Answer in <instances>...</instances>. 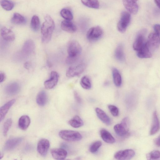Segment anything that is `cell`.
<instances>
[{
  "label": "cell",
  "instance_id": "obj_4",
  "mask_svg": "<svg viewBox=\"0 0 160 160\" xmlns=\"http://www.w3.org/2000/svg\"><path fill=\"white\" fill-rule=\"evenodd\" d=\"M81 52V47L77 41L72 40L68 44L67 47L68 57L77 59Z\"/></svg>",
  "mask_w": 160,
  "mask_h": 160
},
{
  "label": "cell",
  "instance_id": "obj_22",
  "mask_svg": "<svg viewBox=\"0 0 160 160\" xmlns=\"http://www.w3.org/2000/svg\"><path fill=\"white\" fill-rule=\"evenodd\" d=\"M100 135L102 139L106 142L112 144L115 142V139L112 135L106 129L102 128L100 131Z\"/></svg>",
  "mask_w": 160,
  "mask_h": 160
},
{
  "label": "cell",
  "instance_id": "obj_5",
  "mask_svg": "<svg viewBox=\"0 0 160 160\" xmlns=\"http://www.w3.org/2000/svg\"><path fill=\"white\" fill-rule=\"evenodd\" d=\"M131 19L130 13L126 11L122 12L121 15L120 20L117 23V27L118 31L122 33L124 32Z\"/></svg>",
  "mask_w": 160,
  "mask_h": 160
},
{
  "label": "cell",
  "instance_id": "obj_27",
  "mask_svg": "<svg viewBox=\"0 0 160 160\" xmlns=\"http://www.w3.org/2000/svg\"><path fill=\"white\" fill-rule=\"evenodd\" d=\"M112 73L114 83L117 87H120L122 84V78L119 71L115 68H113Z\"/></svg>",
  "mask_w": 160,
  "mask_h": 160
},
{
  "label": "cell",
  "instance_id": "obj_33",
  "mask_svg": "<svg viewBox=\"0 0 160 160\" xmlns=\"http://www.w3.org/2000/svg\"><path fill=\"white\" fill-rule=\"evenodd\" d=\"M81 86L85 89H89L91 87V83L89 78L86 76H83L80 81Z\"/></svg>",
  "mask_w": 160,
  "mask_h": 160
},
{
  "label": "cell",
  "instance_id": "obj_15",
  "mask_svg": "<svg viewBox=\"0 0 160 160\" xmlns=\"http://www.w3.org/2000/svg\"><path fill=\"white\" fill-rule=\"evenodd\" d=\"M20 90V85L17 82H13L7 84L5 87L6 93L9 96H13L18 94Z\"/></svg>",
  "mask_w": 160,
  "mask_h": 160
},
{
  "label": "cell",
  "instance_id": "obj_37",
  "mask_svg": "<svg viewBox=\"0 0 160 160\" xmlns=\"http://www.w3.org/2000/svg\"><path fill=\"white\" fill-rule=\"evenodd\" d=\"M12 123V120L11 118H8L4 122L2 128L3 134L4 136L7 135Z\"/></svg>",
  "mask_w": 160,
  "mask_h": 160
},
{
  "label": "cell",
  "instance_id": "obj_1",
  "mask_svg": "<svg viewBox=\"0 0 160 160\" xmlns=\"http://www.w3.org/2000/svg\"><path fill=\"white\" fill-rule=\"evenodd\" d=\"M55 27L53 19L50 16H46L41 28L42 40L43 43H47L50 40Z\"/></svg>",
  "mask_w": 160,
  "mask_h": 160
},
{
  "label": "cell",
  "instance_id": "obj_9",
  "mask_svg": "<svg viewBox=\"0 0 160 160\" xmlns=\"http://www.w3.org/2000/svg\"><path fill=\"white\" fill-rule=\"evenodd\" d=\"M85 67V64L83 63L70 67L66 71V76L69 78L78 76L83 72Z\"/></svg>",
  "mask_w": 160,
  "mask_h": 160
},
{
  "label": "cell",
  "instance_id": "obj_2",
  "mask_svg": "<svg viewBox=\"0 0 160 160\" xmlns=\"http://www.w3.org/2000/svg\"><path fill=\"white\" fill-rule=\"evenodd\" d=\"M130 120L128 117L124 118L120 123L116 124L114 129L116 134L121 137H126L129 134Z\"/></svg>",
  "mask_w": 160,
  "mask_h": 160
},
{
  "label": "cell",
  "instance_id": "obj_14",
  "mask_svg": "<svg viewBox=\"0 0 160 160\" xmlns=\"http://www.w3.org/2000/svg\"><path fill=\"white\" fill-rule=\"evenodd\" d=\"M23 138L21 137L13 138L9 139L5 142L4 149L6 151H10L15 149L22 142Z\"/></svg>",
  "mask_w": 160,
  "mask_h": 160
},
{
  "label": "cell",
  "instance_id": "obj_44",
  "mask_svg": "<svg viewBox=\"0 0 160 160\" xmlns=\"http://www.w3.org/2000/svg\"><path fill=\"white\" fill-rule=\"evenodd\" d=\"M155 142L157 146L160 147V135L155 139Z\"/></svg>",
  "mask_w": 160,
  "mask_h": 160
},
{
  "label": "cell",
  "instance_id": "obj_43",
  "mask_svg": "<svg viewBox=\"0 0 160 160\" xmlns=\"http://www.w3.org/2000/svg\"><path fill=\"white\" fill-rule=\"evenodd\" d=\"M24 68L27 69H29L30 68L31 64L30 62H26L24 64Z\"/></svg>",
  "mask_w": 160,
  "mask_h": 160
},
{
  "label": "cell",
  "instance_id": "obj_26",
  "mask_svg": "<svg viewBox=\"0 0 160 160\" xmlns=\"http://www.w3.org/2000/svg\"><path fill=\"white\" fill-rule=\"evenodd\" d=\"M36 100L38 105L44 106L48 101V96L46 92L44 90L40 91L37 96Z\"/></svg>",
  "mask_w": 160,
  "mask_h": 160
},
{
  "label": "cell",
  "instance_id": "obj_7",
  "mask_svg": "<svg viewBox=\"0 0 160 160\" xmlns=\"http://www.w3.org/2000/svg\"><path fill=\"white\" fill-rule=\"evenodd\" d=\"M103 34L102 28L98 26L93 27L90 28L88 31L86 36L90 41H94L100 38Z\"/></svg>",
  "mask_w": 160,
  "mask_h": 160
},
{
  "label": "cell",
  "instance_id": "obj_23",
  "mask_svg": "<svg viewBox=\"0 0 160 160\" xmlns=\"http://www.w3.org/2000/svg\"><path fill=\"white\" fill-rule=\"evenodd\" d=\"M95 111L97 116L103 122L108 125H110L111 120L103 111L98 108H96Z\"/></svg>",
  "mask_w": 160,
  "mask_h": 160
},
{
  "label": "cell",
  "instance_id": "obj_3",
  "mask_svg": "<svg viewBox=\"0 0 160 160\" xmlns=\"http://www.w3.org/2000/svg\"><path fill=\"white\" fill-rule=\"evenodd\" d=\"M59 135L62 139L68 142L77 141L82 138V136L79 132L70 130H61L59 132Z\"/></svg>",
  "mask_w": 160,
  "mask_h": 160
},
{
  "label": "cell",
  "instance_id": "obj_39",
  "mask_svg": "<svg viewBox=\"0 0 160 160\" xmlns=\"http://www.w3.org/2000/svg\"><path fill=\"white\" fill-rule=\"evenodd\" d=\"M108 107L112 116L114 117H117L118 115L119 109L116 106L114 105H109L108 106Z\"/></svg>",
  "mask_w": 160,
  "mask_h": 160
},
{
  "label": "cell",
  "instance_id": "obj_40",
  "mask_svg": "<svg viewBox=\"0 0 160 160\" xmlns=\"http://www.w3.org/2000/svg\"><path fill=\"white\" fill-rule=\"evenodd\" d=\"M154 29L155 32L160 36V25L156 24L154 25Z\"/></svg>",
  "mask_w": 160,
  "mask_h": 160
},
{
  "label": "cell",
  "instance_id": "obj_20",
  "mask_svg": "<svg viewBox=\"0 0 160 160\" xmlns=\"http://www.w3.org/2000/svg\"><path fill=\"white\" fill-rule=\"evenodd\" d=\"M61 26L63 30L70 33H73L77 30L76 26L70 20L63 21L61 23Z\"/></svg>",
  "mask_w": 160,
  "mask_h": 160
},
{
  "label": "cell",
  "instance_id": "obj_13",
  "mask_svg": "<svg viewBox=\"0 0 160 160\" xmlns=\"http://www.w3.org/2000/svg\"><path fill=\"white\" fill-rule=\"evenodd\" d=\"M138 1L122 0V2L124 6L129 12L132 14H136L138 10V6L137 3Z\"/></svg>",
  "mask_w": 160,
  "mask_h": 160
},
{
  "label": "cell",
  "instance_id": "obj_38",
  "mask_svg": "<svg viewBox=\"0 0 160 160\" xmlns=\"http://www.w3.org/2000/svg\"><path fill=\"white\" fill-rule=\"evenodd\" d=\"M102 145L100 141H97L93 142L90 146L89 150L92 153L96 152Z\"/></svg>",
  "mask_w": 160,
  "mask_h": 160
},
{
  "label": "cell",
  "instance_id": "obj_19",
  "mask_svg": "<svg viewBox=\"0 0 160 160\" xmlns=\"http://www.w3.org/2000/svg\"><path fill=\"white\" fill-rule=\"evenodd\" d=\"M15 102V99L9 101L2 106L0 109V120L1 122L4 119L10 108Z\"/></svg>",
  "mask_w": 160,
  "mask_h": 160
},
{
  "label": "cell",
  "instance_id": "obj_16",
  "mask_svg": "<svg viewBox=\"0 0 160 160\" xmlns=\"http://www.w3.org/2000/svg\"><path fill=\"white\" fill-rule=\"evenodd\" d=\"M0 33L2 38L6 41H13L15 38V36L12 31L6 27L1 28Z\"/></svg>",
  "mask_w": 160,
  "mask_h": 160
},
{
  "label": "cell",
  "instance_id": "obj_34",
  "mask_svg": "<svg viewBox=\"0 0 160 160\" xmlns=\"http://www.w3.org/2000/svg\"><path fill=\"white\" fill-rule=\"evenodd\" d=\"M0 4L2 8L7 11L12 10L14 7V4L10 0H1Z\"/></svg>",
  "mask_w": 160,
  "mask_h": 160
},
{
  "label": "cell",
  "instance_id": "obj_29",
  "mask_svg": "<svg viewBox=\"0 0 160 160\" xmlns=\"http://www.w3.org/2000/svg\"><path fill=\"white\" fill-rule=\"evenodd\" d=\"M11 22L15 24H23L26 22V20L21 14L18 13H15L11 18Z\"/></svg>",
  "mask_w": 160,
  "mask_h": 160
},
{
  "label": "cell",
  "instance_id": "obj_17",
  "mask_svg": "<svg viewBox=\"0 0 160 160\" xmlns=\"http://www.w3.org/2000/svg\"><path fill=\"white\" fill-rule=\"evenodd\" d=\"M51 153L52 157L56 160L65 159L67 155V152L63 148H55L51 150Z\"/></svg>",
  "mask_w": 160,
  "mask_h": 160
},
{
  "label": "cell",
  "instance_id": "obj_11",
  "mask_svg": "<svg viewBox=\"0 0 160 160\" xmlns=\"http://www.w3.org/2000/svg\"><path fill=\"white\" fill-rule=\"evenodd\" d=\"M50 147V142L48 140L43 138L40 139L38 142L37 150L41 156H45L48 152Z\"/></svg>",
  "mask_w": 160,
  "mask_h": 160
},
{
  "label": "cell",
  "instance_id": "obj_28",
  "mask_svg": "<svg viewBox=\"0 0 160 160\" xmlns=\"http://www.w3.org/2000/svg\"><path fill=\"white\" fill-rule=\"evenodd\" d=\"M114 56L118 61L122 62L124 59L123 48L122 44H119L116 47L114 52Z\"/></svg>",
  "mask_w": 160,
  "mask_h": 160
},
{
  "label": "cell",
  "instance_id": "obj_32",
  "mask_svg": "<svg viewBox=\"0 0 160 160\" xmlns=\"http://www.w3.org/2000/svg\"><path fill=\"white\" fill-rule=\"evenodd\" d=\"M82 3L89 8L98 9L99 3L98 0H81Z\"/></svg>",
  "mask_w": 160,
  "mask_h": 160
},
{
  "label": "cell",
  "instance_id": "obj_42",
  "mask_svg": "<svg viewBox=\"0 0 160 160\" xmlns=\"http://www.w3.org/2000/svg\"><path fill=\"white\" fill-rule=\"evenodd\" d=\"M6 76L3 72H0V82L1 83L3 82L5 80Z\"/></svg>",
  "mask_w": 160,
  "mask_h": 160
},
{
  "label": "cell",
  "instance_id": "obj_12",
  "mask_svg": "<svg viewBox=\"0 0 160 160\" xmlns=\"http://www.w3.org/2000/svg\"><path fill=\"white\" fill-rule=\"evenodd\" d=\"M59 78L58 73L55 71L51 72L50 78L44 82L45 87L47 89L53 88L57 84Z\"/></svg>",
  "mask_w": 160,
  "mask_h": 160
},
{
  "label": "cell",
  "instance_id": "obj_30",
  "mask_svg": "<svg viewBox=\"0 0 160 160\" xmlns=\"http://www.w3.org/2000/svg\"><path fill=\"white\" fill-rule=\"evenodd\" d=\"M68 123L73 128H78L83 125V122L80 117L76 115L69 121Z\"/></svg>",
  "mask_w": 160,
  "mask_h": 160
},
{
  "label": "cell",
  "instance_id": "obj_21",
  "mask_svg": "<svg viewBox=\"0 0 160 160\" xmlns=\"http://www.w3.org/2000/svg\"><path fill=\"white\" fill-rule=\"evenodd\" d=\"M160 128V122L158 117L157 112L155 111L153 114L152 122L150 134L153 135L156 133Z\"/></svg>",
  "mask_w": 160,
  "mask_h": 160
},
{
  "label": "cell",
  "instance_id": "obj_18",
  "mask_svg": "<svg viewBox=\"0 0 160 160\" xmlns=\"http://www.w3.org/2000/svg\"><path fill=\"white\" fill-rule=\"evenodd\" d=\"M34 49V42L32 40L29 39L25 42L22 47V51L24 54L28 55L33 53Z\"/></svg>",
  "mask_w": 160,
  "mask_h": 160
},
{
  "label": "cell",
  "instance_id": "obj_46",
  "mask_svg": "<svg viewBox=\"0 0 160 160\" xmlns=\"http://www.w3.org/2000/svg\"><path fill=\"white\" fill-rule=\"evenodd\" d=\"M3 157V155L1 153L0 154V159H1Z\"/></svg>",
  "mask_w": 160,
  "mask_h": 160
},
{
  "label": "cell",
  "instance_id": "obj_31",
  "mask_svg": "<svg viewBox=\"0 0 160 160\" xmlns=\"http://www.w3.org/2000/svg\"><path fill=\"white\" fill-rule=\"evenodd\" d=\"M40 22L39 17L37 15H34L32 18L30 23L31 29L34 31H38L40 28Z\"/></svg>",
  "mask_w": 160,
  "mask_h": 160
},
{
  "label": "cell",
  "instance_id": "obj_24",
  "mask_svg": "<svg viewBox=\"0 0 160 160\" xmlns=\"http://www.w3.org/2000/svg\"><path fill=\"white\" fill-rule=\"evenodd\" d=\"M152 52L150 51L146 44L138 51H137V55L140 58H148L152 56Z\"/></svg>",
  "mask_w": 160,
  "mask_h": 160
},
{
  "label": "cell",
  "instance_id": "obj_6",
  "mask_svg": "<svg viewBox=\"0 0 160 160\" xmlns=\"http://www.w3.org/2000/svg\"><path fill=\"white\" fill-rule=\"evenodd\" d=\"M146 44L152 52L157 48L160 45V37L156 32L150 33L148 37Z\"/></svg>",
  "mask_w": 160,
  "mask_h": 160
},
{
  "label": "cell",
  "instance_id": "obj_8",
  "mask_svg": "<svg viewBox=\"0 0 160 160\" xmlns=\"http://www.w3.org/2000/svg\"><path fill=\"white\" fill-rule=\"evenodd\" d=\"M146 30L143 29L138 33L133 45L134 50L137 51L140 50L145 44V35Z\"/></svg>",
  "mask_w": 160,
  "mask_h": 160
},
{
  "label": "cell",
  "instance_id": "obj_35",
  "mask_svg": "<svg viewBox=\"0 0 160 160\" xmlns=\"http://www.w3.org/2000/svg\"><path fill=\"white\" fill-rule=\"evenodd\" d=\"M60 13L61 16L66 20L71 21L73 19L72 14L68 9H63L61 11Z\"/></svg>",
  "mask_w": 160,
  "mask_h": 160
},
{
  "label": "cell",
  "instance_id": "obj_41",
  "mask_svg": "<svg viewBox=\"0 0 160 160\" xmlns=\"http://www.w3.org/2000/svg\"><path fill=\"white\" fill-rule=\"evenodd\" d=\"M74 94L75 98L76 101L80 103L81 102V99L78 93L76 91H74Z\"/></svg>",
  "mask_w": 160,
  "mask_h": 160
},
{
  "label": "cell",
  "instance_id": "obj_25",
  "mask_svg": "<svg viewBox=\"0 0 160 160\" xmlns=\"http://www.w3.org/2000/svg\"><path fill=\"white\" fill-rule=\"evenodd\" d=\"M30 123L29 117L26 115L21 116L18 122L19 127L22 130H25L27 129Z\"/></svg>",
  "mask_w": 160,
  "mask_h": 160
},
{
  "label": "cell",
  "instance_id": "obj_45",
  "mask_svg": "<svg viewBox=\"0 0 160 160\" xmlns=\"http://www.w3.org/2000/svg\"><path fill=\"white\" fill-rule=\"evenodd\" d=\"M157 6L160 9V0H154Z\"/></svg>",
  "mask_w": 160,
  "mask_h": 160
},
{
  "label": "cell",
  "instance_id": "obj_36",
  "mask_svg": "<svg viewBox=\"0 0 160 160\" xmlns=\"http://www.w3.org/2000/svg\"><path fill=\"white\" fill-rule=\"evenodd\" d=\"M147 158L148 160H160V152L156 150L152 151L147 154Z\"/></svg>",
  "mask_w": 160,
  "mask_h": 160
},
{
  "label": "cell",
  "instance_id": "obj_10",
  "mask_svg": "<svg viewBox=\"0 0 160 160\" xmlns=\"http://www.w3.org/2000/svg\"><path fill=\"white\" fill-rule=\"evenodd\" d=\"M135 152L132 149L121 150L116 152L114 155V158L119 160H128L131 159L134 156Z\"/></svg>",
  "mask_w": 160,
  "mask_h": 160
}]
</instances>
